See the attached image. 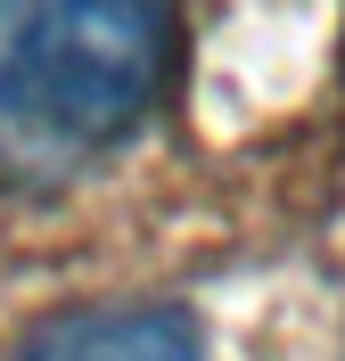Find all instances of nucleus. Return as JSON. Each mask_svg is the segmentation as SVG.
Instances as JSON below:
<instances>
[{
  "label": "nucleus",
  "mask_w": 345,
  "mask_h": 361,
  "mask_svg": "<svg viewBox=\"0 0 345 361\" xmlns=\"http://www.w3.org/2000/svg\"><path fill=\"white\" fill-rule=\"evenodd\" d=\"M173 0H0V157L83 164L173 82Z\"/></svg>",
  "instance_id": "nucleus-1"
},
{
  "label": "nucleus",
  "mask_w": 345,
  "mask_h": 361,
  "mask_svg": "<svg viewBox=\"0 0 345 361\" xmlns=\"http://www.w3.org/2000/svg\"><path fill=\"white\" fill-rule=\"evenodd\" d=\"M17 361H206V345L173 304H74L42 320Z\"/></svg>",
  "instance_id": "nucleus-2"
}]
</instances>
